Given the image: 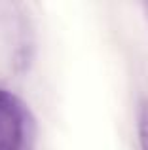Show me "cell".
<instances>
[{
	"label": "cell",
	"instance_id": "cell-1",
	"mask_svg": "<svg viewBox=\"0 0 148 150\" xmlns=\"http://www.w3.org/2000/svg\"><path fill=\"white\" fill-rule=\"evenodd\" d=\"M36 120L27 103L0 88V150H34Z\"/></svg>",
	"mask_w": 148,
	"mask_h": 150
},
{
	"label": "cell",
	"instance_id": "cell-2",
	"mask_svg": "<svg viewBox=\"0 0 148 150\" xmlns=\"http://www.w3.org/2000/svg\"><path fill=\"white\" fill-rule=\"evenodd\" d=\"M137 131H139V143L141 150H148V99L139 105L137 114Z\"/></svg>",
	"mask_w": 148,
	"mask_h": 150
}]
</instances>
